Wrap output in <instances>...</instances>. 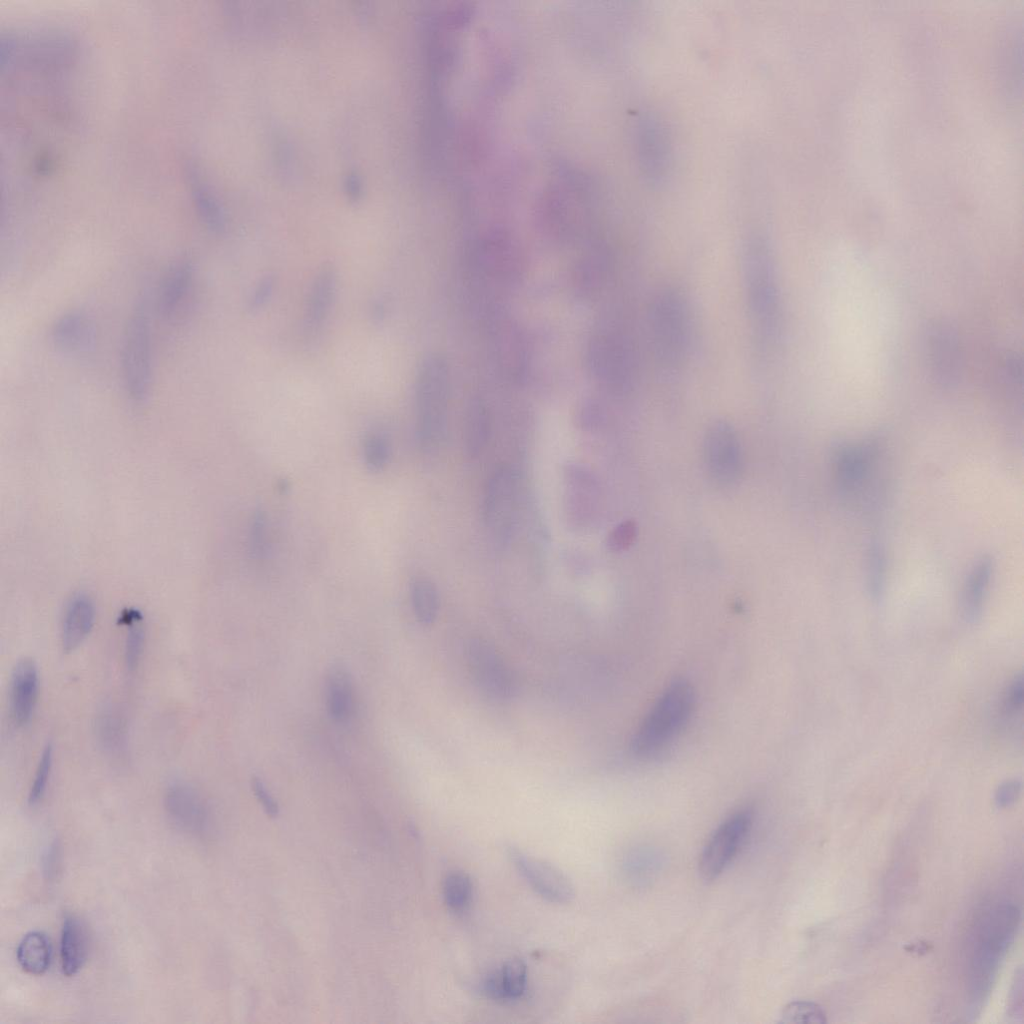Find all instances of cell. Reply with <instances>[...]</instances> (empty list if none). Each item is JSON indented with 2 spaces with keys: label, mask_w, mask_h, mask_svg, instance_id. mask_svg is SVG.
<instances>
[{
  "label": "cell",
  "mask_w": 1024,
  "mask_h": 1024,
  "mask_svg": "<svg viewBox=\"0 0 1024 1024\" xmlns=\"http://www.w3.org/2000/svg\"><path fill=\"white\" fill-rule=\"evenodd\" d=\"M741 274L754 341L765 351L779 334L780 297L772 250L762 236L754 235L744 243Z\"/></svg>",
  "instance_id": "1"
},
{
  "label": "cell",
  "mask_w": 1024,
  "mask_h": 1024,
  "mask_svg": "<svg viewBox=\"0 0 1024 1024\" xmlns=\"http://www.w3.org/2000/svg\"><path fill=\"white\" fill-rule=\"evenodd\" d=\"M450 369L440 354L421 362L415 384L416 433L420 446L429 452L443 443L447 431Z\"/></svg>",
  "instance_id": "2"
},
{
  "label": "cell",
  "mask_w": 1024,
  "mask_h": 1024,
  "mask_svg": "<svg viewBox=\"0 0 1024 1024\" xmlns=\"http://www.w3.org/2000/svg\"><path fill=\"white\" fill-rule=\"evenodd\" d=\"M694 700L689 683L677 680L670 684L635 733L631 743L633 754L649 758L665 749L689 720Z\"/></svg>",
  "instance_id": "3"
},
{
  "label": "cell",
  "mask_w": 1024,
  "mask_h": 1024,
  "mask_svg": "<svg viewBox=\"0 0 1024 1024\" xmlns=\"http://www.w3.org/2000/svg\"><path fill=\"white\" fill-rule=\"evenodd\" d=\"M649 331L655 357L662 366L674 369L684 362L691 342V318L680 291L665 288L656 294L650 307Z\"/></svg>",
  "instance_id": "4"
},
{
  "label": "cell",
  "mask_w": 1024,
  "mask_h": 1024,
  "mask_svg": "<svg viewBox=\"0 0 1024 1024\" xmlns=\"http://www.w3.org/2000/svg\"><path fill=\"white\" fill-rule=\"evenodd\" d=\"M1020 910L1012 903L994 907L984 918L971 960L972 994L976 1004L989 992L1001 960L1014 941Z\"/></svg>",
  "instance_id": "5"
},
{
  "label": "cell",
  "mask_w": 1024,
  "mask_h": 1024,
  "mask_svg": "<svg viewBox=\"0 0 1024 1024\" xmlns=\"http://www.w3.org/2000/svg\"><path fill=\"white\" fill-rule=\"evenodd\" d=\"M586 364L594 380L610 393L623 395L634 386L637 373L634 347L618 330L603 327L591 335Z\"/></svg>",
  "instance_id": "6"
},
{
  "label": "cell",
  "mask_w": 1024,
  "mask_h": 1024,
  "mask_svg": "<svg viewBox=\"0 0 1024 1024\" xmlns=\"http://www.w3.org/2000/svg\"><path fill=\"white\" fill-rule=\"evenodd\" d=\"M151 326L148 305L141 300L126 324L121 351L125 390L135 403L149 397L152 383Z\"/></svg>",
  "instance_id": "7"
},
{
  "label": "cell",
  "mask_w": 1024,
  "mask_h": 1024,
  "mask_svg": "<svg viewBox=\"0 0 1024 1024\" xmlns=\"http://www.w3.org/2000/svg\"><path fill=\"white\" fill-rule=\"evenodd\" d=\"M472 271L485 281L502 286L520 282L526 257L518 242L502 230H492L474 240L468 249Z\"/></svg>",
  "instance_id": "8"
},
{
  "label": "cell",
  "mask_w": 1024,
  "mask_h": 1024,
  "mask_svg": "<svg viewBox=\"0 0 1024 1024\" xmlns=\"http://www.w3.org/2000/svg\"><path fill=\"white\" fill-rule=\"evenodd\" d=\"M489 348L500 376L510 384H520L527 376L530 355L525 334L519 324L501 310L491 312L488 323Z\"/></svg>",
  "instance_id": "9"
},
{
  "label": "cell",
  "mask_w": 1024,
  "mask_h": 1024,
  "mask_svg": "<svg viewBox=\"0 0 1024 1024\" xmlns=\"http://www.w3.org/2000/svg\"><path fill=\"white\" fill-rule=\"evenodd\" d=\"M703 459L708 477L716 485L735 484L743 470V453L738 434L727 421L711 423L704 435Z\"/></svg>",
  "instance_id": "10"
},
{
  "label": "cell",
  "mask_w": 1024,
  "mask_h": 1024,
  "mask_svg": "<svg viewBox=\"0 0 1024 1024\" xmlns=\"http://www.w3.org/2000/svg\"><path fill=\"white\" fill-rule=\"evenodd\" d=\"M519 493V477L510 465L498 466L490 476L484 492L483 518L491 532L507 538L514 526Z\"/></svg>",
  "instance_id": "11"
},
{
  "label": "cell",
  "mask_w": 1024,
  "mask_h": 1024,
  "mask_svg": "<svg viewBox=\"0 0 1024 1024\" xmlns=\"http://www.w3.org/2000/svg\"><path fill=\"white\" fill-rule=\"evenodd\" d=\"M751 826V811L740 810L716 829L699 860V871L704 879L713 880L725 871L744 844Z\"/></svg>",
  "instance_id": "12"
},
{
  "label": "cell",
  "mask_w": 1024,
  "mask_h": 1024,
  "mask_svg": "<svg viewBox=\"0 0 1024 1024\" xmlns=\"http://www.w3.org/2000/svg\"><path fill=\"white\" fill-rule=\"evenodd\" d=\"M507 853L520 875L542 898L557 904L569 903L574 898V886L558 868L513 845L507 847Z\"/></svg>",
  "instance_id": "13"
},
{
  "label": "cell",
  "mask_w": 1024,
  "mask_h": 1024,
  "mask_svg": "<svg viewBox=\"0 0 1024 1024\" xmlns=\"http://www.w3.org/2000/svg\"><path fill=\"white\" fill-rule=\"evenodd\" d=\"M467 661L485 693L498 699H508L515 694L516 680L511 669L488 642L471 640L467 646Z\"/></svg>",
  "instance_id": "14"
},
{
  "label": "cell",
  "mask_w": 1024,
  "mask_h": 1024,
  "mask_svg": "<svg viewBox=\"0 0 1024 1024\" xmlns=\"http://www.w3.org/2000/svg\"><path fill=\"white\" fill-rule=\"evenodd\" d=\"M566 513L577 526H584L595 516L600 491L597 480L580 466H570L565 472Z\"/></svg>",
  "instance_id": "15"
},
{
  "label": "cell",
  "mask_w": 1024,
  "mask_h": 1024,
  "mask_svg": "<svg viewBox=\"0 0 1024 1024\" xmlns=\"http://www.w3.org/2000/svg\"><path fill=\"white\" fill-rule=\"evenodd\" d=\"M165 809L168 817L179 828L200 833L208 824V810L205 801L192 786L172 783L165 792Z\"/></svg>",
  "instance_id": "16"
},
{
  "label": "cell",
  "mask_w": 1024,
  "mask_h": 1024,
  "mask_svg": "<svg viewBox=\"0 0 1024 1024\" xmlns=\"http://www.w3.org/2000/svg\"><path fill=\"white\" fill-rule=\"evenodd\" d=\"M611 269V254L603 243H593L577 260L572 272L575 294L582 299L594 297L604 286Z\"/></svg>",
  "instance_id": "17"
},
{
  "label": "cell",
  "mask_w": 1024,
  "mask_h": 1024,
  "mask_svg": "<svg viewBox=\"0 0 1024 1024\" xmlns=\"http://www.w3.org/2000/svg\"><path fill=\"white\" fill-rule=\"evenodd\" d=\"M931 370L934 380L951 386L959 371V346L955 331L944 323L933 324L928 333Z\"/></svg>",
  "instance_id": "18"
},
{
  "label": "cell",
  "mask_w": 1024,
  "mask_h": 1024,
  "mask_svg": "<svg viewBox=\"0 0 1024 1024\" xmlns=\"http://www.w3.org/2000/svg\"><path fill=\"white\" fill-rule=\"evenodd\" d=\"M39 693V672L31 659L19 661L10 682V712L17 726L27 725L33 717Z\"/></svg>",
  "instance_id": "19"
},
{
  "label": "cell",
  "mask_w": 1024,
  "mask_h": 1024,
  "mask_svg": "<svg viewBox=\"0 0 1024 1024\" xmlns=\"http://www.w3.org/2000/svg\"><path fill=\"white\" fill-rule=\"evenodd\" d=\"M876 454L874 441L839 446L835 451L834 466L837 480L844 491L852 492L863 483L875 462Z\"/></svg>",
  "instance_id": "20"
},
{
  "label": "cell",
  "mask_w": 1024,
  "mask_h": 1024,
  "mask_svg": "<svg viewBox=\"0 0 1024 1024\" xmlns=\"http://www.w3.org/2000/svg\"><path fill=\"white\" fill-rule=\"evenodd\" d=\"M51 339L55 347L68 354L91 351L96 343L93 321L82 312L71 311L59 317L52 326Z\"/></svg>",
  "instance_id": "21"
},
{
  "label": "cell",
  "mask_w": 1024,
  "mask_h": 1024,
  "mask_svg": "<svg viewBox=\"0 0 1024 1024\" xmlns=\"http://www.w3.org/2000/svg\"><path fill=\"white\" fill-rule=\"evenodd\" d=\"M95 605L89 595L77 593L66 604L61 622V644L65 652L76 650L95 623Z\"/></svg>",
  "instance_id": "22"
},
{
  "label": "cell",
  "mask_w": 1024,
  "mask_h": 1024,
  "mask_svg": "<svg viewBox=\"0 0 1024 1024\" xmlns=\"http://www.w3.org/2000/svg\"><path fill=\"white\" fill-rule=\"evenodd\" d=\"M637 136L638 153L645 174L653 182L660 181L668 166L667 140L661 125L653 118L643 117Z\"/></svg>",
  "instance_id": "23"
},
{
  "label": "cell",
  "mask_w": 1024,
  "mask_h": 1024,
  "mask_svg": "<svg viewBox=\"0 0 1024 1024\" xmlns=\"http://www.w3.org/2000/svg\"><path fill=\"white\" fill-rule=\"evenodd\" d=\"M527 966L520 958H511L488 973L480 985L482 993L496 1001L520 999L527 987Z\"/></svg>",
  "instance_id": "24"
},
{
  "label": "cell",
  "mask_w": 1024,
  "mask_h": 1024,
  "mask_svg": "<svg viewBox=\"0 0 1024 1024\" xmlns=\"http://www.w3.org/2000/svg\"><path fill=\"white\" fill-rule=\"evenodd\" d=\"M336 272L331 264H324L312 283L305 314L307 332H317L327 319L336 293Z\"/></svg>",
  "instance_id": "25"
},
{
  "label": "cell",
  "mask_w": 1024,
  "mask_h": 1024,
  "mask_svg": "<svg viewBox=\"0 0 1024 1024\" xmlns=\"http://www.w3.org/2000/svg\"><path fill=\"white\" fill-rule=\"evenodd\" d=\"M325 702L328 715L335 722L347 721L354 711L352 676L342 663H334L325 680Z\"/></svg>",
  "instance_id": "26"
},
{
  "label": "cell",
  "mask_w": 1024,
  "mask_h": 1024,
  "mask_svg": "<svg viewBox=\"0 0 1024 1024\" xmlns=\"http://www.w3.org/2000/svg\"><path fill=\"white\" fill-rule=\"evenodd\" d=\"M88 956V937L83 923L74 915L64 917L60 957L63 973L70 977L76 975L86 962Z\"/></svg>",
  "instance_id": "27"
},
{
  "label": "cell",
  "mask_w": 1024,
  "mask_h": 1024,
  "mask_svg": "<svg viewBox=\"0 0 1024 1024\" xmlns=\"http://www.w3.org/2000/svg\"><path fill=\"white\" fill-rule=\"evenodd\" d=\"M194 276V269L188 260L172 265L162 281L158 310L163 317L170 318L181 307L189 294Z\"/></svg>",
  "instance_id": "28"
},
{
  "label": "cell",
  "mask_w": 1024,
  "mask_h": 1024,
  "mask_svg": "<svg viewBox=\"0 0 1024 1024\" xmlns=\"http://www.w3.org/2000/svg\"><path fill=\"white\" fill-rule=\"evenodd\" d=\"M992 574L993 561L985 556L974 565L967 576L961 606L963 616L968 622L974 623L981 617Z\"/></svg>",
  "instance_id": "29"
},
{
  "label": "cell",
  "mask_w": 1024,
  "mask_h": 1024,
  "mask_svg": "<svg viewBox=\"0 0 1024 1024\" xmlns=\"http://www.w3.org/2000/svg\"><path fill=\"white\" fill-rule=\"evenodd\" d=\"M491 434V416L481 398H473L466 408L464 443L467 454L477 457L486 448Z\"/></svg>",
  "instance_id": "30"
},
{
  "label": "cell",
  "mask_w": 1024,
  "mask_h": 1024,
  "mask_svg": "<svg viewBox=\"0 0 1024 1024\" xmlns=\"http://www.w3.org/2000/svg\"><path fill=\"white\" fill-rule=\"evenodd\" d=\"M52 949L49 938L41 931H31L18 944L16 958L20 967L31 975H42L50 966Z\"/></svg>",
  "instance_id": "31"
},
{
  "label": "cell",
  "mask_w": 1024,
  "mask_h": 1024,
  "mask_svg": "<svg viewBox=\"0 0 1024 1024\" xmlns=\"http://www.w3.org/2000/svg\"><path fill=\"white\" fill-rule=\"evenodd\" d=\"M445 905L454 913L465 912L473 898V884L470 876L463 871L449 872L442 884Z\"/></svg>",
  "instance_id": "32"
},
{
  "label": "cell",
  "mask_w": 1024,
  "mask_h": 1024,
  "mask_svg": "<svg viewBox=\"0 0 1024 1024\" xmlns=\"http://www.w3.org/2000/svg\"><path fill=\"white\" fill-rule=\"evenodd\" d=\"M410 597L417 620L424 625L433 623L439 610V597L434 584L427 579H415L410 586Z\"/></svg>",
  "instance_id": "33"
},
{
  "label": "cell",
  "mask_w": 1024,
  "mask_h": 1024,
  "mask_svg": "<svg viewBox=\"0 0 1024 1024\" xmlns=\"http://www.w3.org/2000/svg\"><path fill=\"white\" fill-rule=\"evenodd\" d=\"M660 857L650 849H638L629 853L624 861V871L634 883L650 879L660 867Z\"/></svg>",
  "instance_id": "34"
},
{
  "label": "cell",
  "mask_w": 1024,
  "mask_h": 1024,
  "mask_svg": "<svg viewBox=\"0 0 1024 1024\" xmlns=\"http://www.w3.org/2000/svg\"><path fill=\"white\" fill-rule=\"evenodd\" d=\"M142 616L139 612H126L121 621L127 626L125 639V662L129 670H134L144 647L145 633L141 625Z\"/></svg>",
  "instance_id": "35"
},
{
  "label": "cell",
  "mask_w": 1024,
  "mask_h": 1024,
  "mask_svg": "<svg viewBox=\"0 0 1024 1024\" xmlns=\"http://www.w3.org/2000/svg\"><path fill=\"white\" fill-rule=\"evenodd\" d=\"M53 765V747L47 744L39 757L34 778L28 793V804L34 806L44 797Z\"/></svg>",
  "instance_id": "36"
},
{
  "label": "cell",
  "mask_w": 1024,
  "mask_h": 1024,
  "mask_svg": "<svg viewBox=\"0 0 1024 1024\" xmlns=\"http://www.w3.org/2000/svg\"><path fill=\"white\" fill-rule=\"evenodd\" d=\"M781 1023H816L827 1022L826 1013L818 1004L810 1001H794L785 1006L781 1014Z\"/></svg>",
  "instance_id": "37"
},
{
  "label": "cell",
  "mask_w": 1024,
  "mask_h": 1024,
  "mask_svg": "<svg viewBox=\"0 0 1024 1024\" xmlns=\"http://www.w3.org/2000/svg\"><path fill=\"white\" fill-rule=\"evenodd\" d=\"M363 455L366 465L371 470H381L390 457L389 441L382 434H369L363 444Z\"/></svg>",
  "instance_id": "38"
},
{
  "label": "cell",
  "mask_w": 1024,
  "mask_h": 1024,
  "mask_svg": "<svg viewBox=\"0 0 1024 1024\" xmlns=\"http://www.w3.org/2000/svg\"><path fill=\"white\" fill-rule=\"evenodd\" d=\"M267 516L258 509L254 512L249 529V549L253 558L263 559L268 551Z\"/></svg>",
  "instance_id": "39"
},
{
  "label": "cell",
  "mask_w": 1024,
  "mask_h": 1024,
  "mask_svg": "<svg viewBox=\"0 0 1024 1024\" xmlns=\"http://www.w3.org/2000/svg\"><path fill=\"white\" fill-rule=\"evenodd\" d=\"M885 558L878 543H873L868 557V588L871 596L878 599L884 587Z\"/></svg>",
  "instance_id": "40"
},
{
  "label": "cell",
  "mask_w": 1024,
  "mask_h": 1024,
  "mask_svg": "<svg viewBox=\"0 0 1024 1024\" xmlns=\"http://www.w3.org/2000/svg\"><path fill=\"white\" fill-rule=\"evenodd\" d=\"M1024 688L1022 673H1017L1007 684L1003 695V712L1006 717H1017L1022 712Z\"/></svg>",
  "instance_id": "41"
},
{
  "label": "cell",
  "mask_w": 1024,
  "mask_h": 1024,
  "mask_svg": "<svg viewBox=\"0 0 1024 1024\" xmlns=\"http://www.w3.org/2000/svg\"><path fill=\"white\" fill-rule=\"evenodd\" d=\"M638 528L633 520H625L619 523L609 533L607 546L613 552L627 550L636 540Z\"/></svg>",
  "instance_id": "42"
},
{
  "label": "cell",
  "mask_w": 1024,
  "mask_h": 1024,
  "mask_svg": "<svg viewBox=\"0 0 1024 1024\" xmlns=\"http://www.w3.org/2000/svg\"><path fill=\"white\" fill-rule=\"evenodd\" d=\"M120 721L110 712L101 715L98 721V732L100 739L105 747L108 749H117L121 744V725Z\"/></svg>",
  "instance_id": "43"
},
{
  "label": "cell",
  "mask_w": 1024,
  "mask_h": 1024,
  "mask_svg": "<svg viewBox=\"0 0 1024 1024\" xmlns=\"http://www.w3.org/2000/svg\"><path fill=\"white\" fill-rule=\"evenodd\" d=\"M251 788L265 813L270 817H276L279 814L278 803L260 777H252Z\"/></svg>",
  "instance_id": "44"
},
{
  "label": "cell",
  "mask_w": 1024,
  "mask_h": 1024,
  "mask_svg": "<svg viewBox=\"0 0 1024 1024\" xmlns=\"http://www.w3.org/2000/svg\"><path fill=\"white\" fill-rule=\"evenodd\" d=\"M1021 788V782L1016 779L1001 783L995 792L996 806L998 808H1007L1013 805L1020 796Z\"/></svg>",
  "instance_id": "45"
},
{
  "label": "cell",
  "mask_w": 1024,
  "mask_h": 1024,
  "mask_svg": "<svg viewBox=\"0 0 1024 1024\" xmlns=\"http://www.w3.org/2000/svg\"><path fill=\"white\" fill-rule=\"evenodd\" d=\"M274 288V278L270 275L263 277L253 290L249 299V309L254 311L263 307L270 299Z\"/></svg>",
  "instance_id": "46"
},
{
  "label": "cell",
  "mask_w": 1024,
  "mask_h": 1024,
  "mask_svg": "<svg viewBox=\"0 0 1024 1024\" xmlns=\"http://www.w3.org/2000/svg\"><path fill=\"white\" fill-rule=\"evenodd\" d=\"M59 863V846L56 842L52 843L46 850L43 857V873L46 879H53L58 870Z\"/></svg>",
  "instance_id": "47"
}]
</instances>
